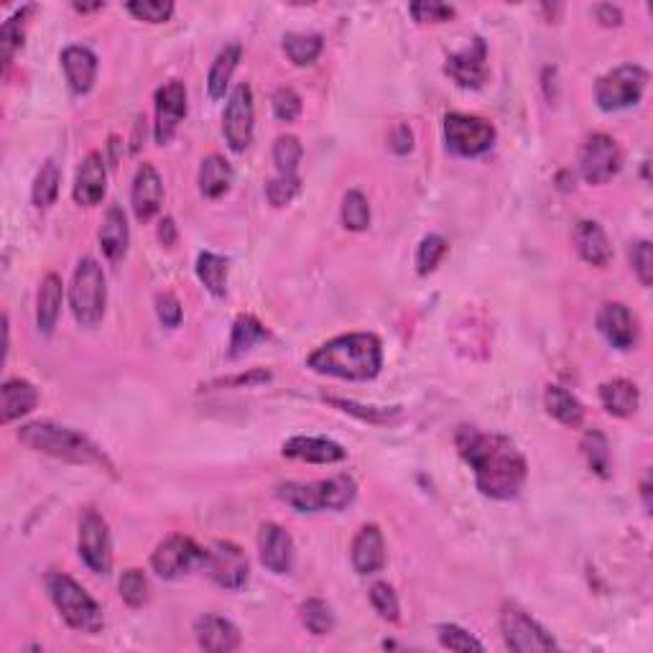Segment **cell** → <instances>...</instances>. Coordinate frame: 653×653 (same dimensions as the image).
Here are the masks:
<instances>
[{"label": "cell", "instance_id": "obj_1", "mask_svg": "<svg viewBox=\"0 0 653 653\" xmlns=\"http://www.w3.org/2000/svg\"><path fill=\"white\" fill-rule=\"evenodd\" d=\"M455 442L462 460L475 472L480 493L495 500H511L521 493L526 483V460L511 439L477 432L475 426H460Z\"/></svg>", "mask_w": 653, "mask_h": 653}, {"label": "cell", "instance_id": "obj_2", "mask_svg": "<svg viewBox=\"0 0 653 653\" xmlns=\"http://www.w3.org/2000/svg\"><path fill=\"white\" fill-rule=\"evenodd\" d=\"M307 365L322 375H335L345 381H370L381 373L383 347L370 332H353L330 340L309 355Z\"/></svg>", "mask_w": 653, "mask_h": 653}, {"label": "cell", "instance_id": "obj_3", "mask_svg": "<svg viewBox=\"0 0 653 653\" xmlns=\"http://www.w3.org/2000/svg\"><path fill=\"white\" fill-rule=\"evenodd\" d=\"M18 439L34 452H41V455L74 462V465H95L113 470L110 460L103 455V449L92 444L85 434L69 429V426L52 424V421H34V424L18 429Z\"/></svg>", "mask_w": 653, "mask_h": 653}, {"label": "cell", "instance_id": "obj_4", "mask_svg": "<svg viewBox=\"0 0 653 653\" xmlns=\"http://www.w3.org/2000/svg\"><path fill=\"white\" fill-rule=\"evenodd\" d=\"M276 495L299 513L342 511L355 500L358 485L353 477L337 475L330 480H317V483H284L279 485Z\"/></svg>", "mask_w": 653, "mask_h": 653}, {"label": "cell", "instance_id": "obj_5", "mask_svg": "<svg viewBox=\"0 0 653 653\" xmlns=\"http://www.w3.org/2000/svg\"><path fill=\"white\" fill-rule=\"evenodd\" d=\"M46 590L49 597L57 605L59 615L67 620L69 628L80 633H100L105 625L103 610L82 590L77 582L64 572H49L46 574Z\"/></svg>", "mask_w": 653, "mask_h": 653}, {"label": "cell", "instance_id": "obj_6", "mask_svg": "<svg viewBox=\"0 0 653 653\" xmlns=\"http://www.w3.org/2000/svg\"><path fill=\"white\" fill-rule=\"evenodd\" d=\"M108 286L105 273L95 258H82L74 271L72 289H69V307L80 327H95L105 314Z\"/></svg>", "mask_w": 653, "mask_h": 653}, {"label": "cell", "instance_id": "obj_7", "mask_svg": "<svg viewBox=\"0 0 653 653\" xmlns=\"http://www.w3.org/2000/svg\"><path fill=\"white\" fill-rule=\"evenodd\" d=\"M444 141L455 156L475 159L490 151L495 143V128L483 118L465 113H449L444 118Z\"/></svg>", "mask_w": 653, "mask_h": 653}, {"label": "cell", "instance_id": "obj_8", "mask_svg": "<svg viewBox=\"0 0 653 653\" xmlns=\"http://www.w3.org/2000/svg\"><path fill=\"white\" fill-rule=\"evenodd\" d=\"M648 72L638 64H623L613 69L605 77H600L595 85V100L602 110H623L636 105L646 90Z\"/></svg>", "mask_w": 653, "mask_h": 653}, {"label": "cell", "instance_id": "obj_9", "mask_svg": "<svg viewBox=\"0 0 653 653\" xmlns=\"http://www.w3.org/2000/svg\"><path fill=\"white\" fill-rule=\"evenodd\" d=\"M500 631H503L506 646L516 653H544L557 648V641L531 615H526L516 605H506L503 608V613H500Z\"/></svg>", "mask_w": 653, "mask_h": 653}, {"label": "cell", "instance_id": "obj_10", "mask_svg": "<svg viewBox=\"0 0 653 653\" xmlns=\"http://www.w3.org/2000/svg\"><path fill=\"white\" fill-rule=\"evenodd\" d=\"M205 549H199L189 536H169L156 546L154 557H151V567L164 580H177L182 574L192 572L197 564H205Z\"/></svg>", "mask_w": 653, "mask_h": 653}, {"label": "cell", "instance_id": "obj_11", "mask_svg": "<svg viewBox=\"0 0 653 653\" xmlns=\"http://www.w3.org/2000/svg\"><path fill=\"white\" fill-rule=\"evenodd\" d=\"M80 557L95 574H108L113 569L108 523L95 511H85L80 518Z\"/></svg>", "mask_w": 653, "mask_h": 653}, {"label": "cell", "instance_id": "obj_12", "mask_svg": "<svg viewBox=\"0 0 653 653\" xmlns=\"http://www.w3.org/2000/svg\"><path fill=\"white\" fill-rule=\"evenodd\" d=\"M205 569L212 582L225 590H240L248 582V557L233 541H217L205 554Z\"/></svg>", "mask_w": 653, "mask_h": 653}, {"label": "cell", "instance_id": "obj_13", "mask_svg": "<svg viewBox=\"0 0 653 653\" xmlns=\"http://www.w3.org/2000/svg\"><path fill=\"white\" fill-rule=\"evenodd\" d=\"M623 164V154H620L615 138L605 136V133H595L587 138L585 148H582L580 166L582 177L590 184H605L615 177Z\"/></svg>", "mask_w": 653, "mask_h": 653}, {"label": "cell", "instance_id": "obj_14", "mask_svg": "<svg viewBox=\"0 0 653 653\" xmlns=\"http://www.w3.org/2000/svg\"><path fill=\"white\" fill-rule=\"evenodd\" d=\"M222 131L235 154H243L253 141V90L248 85H238L225 105Z\"/></svg>", "mask_w": 653, "mask_h": 653}, {"label": "cell", "instance_id": "obj_15", "mask_svg": "<svg viewBox=\"0 0 653 653\" xmlns=\"http://www.w3.org/2000/svg\"><path fill=\"white\" fill-rule=\"evenodd\" d=\"M187 115V87L179 80L166 82L156 92V128L154 136L159 146H166L171 138L177 136L179 123Z\"/></svg>", "mask_w": 653, "mask_h": 653}, {"label": "cell", "instance_id": "obj_16", "mask_svg": "<svg viewBox=\"0 0 653 653\" xmlns=\"http://www.w3.org/2000/svg\"><path fill=\"white\" fill-rule=\"evenodd\" d=\"M444 72L460 87H467V90L483 87L485 80H488V46H485V41L477 36L462 52L452 54L447 59Z\"/></svg>", "mask_w": 653, "mask_h": 653}, {"label": "cell", "instance_id": "obj_17", "mask_svg": "<svg viewBox=\"0 0 653 653\" xmlns=\"http://www.w3.org/2000/svg\"><path fill=\"white\" fill-rule=\"evenodd\" d=\"M258 551L263 567L273 574H286L294 567V539L279 523H263L258 534Z\"/></svg>", "mask_w": 653, "mask_h": 653}, {"label": "cell", "instance_id": "obj_18", "mask_svg": "<svg viewBox=\"0 0 653 653\" xmlns=\"http://www.w3.org/2000/svg\"><path fill=\"white\" fill-rule=\"evenodd\" d=\"M105 189H108V171H105L103 156L92 151L82 159L80 169H77V179H74V202L82 207H95L103 202Z\"/></svg>", "mask_w": 653, "mask_h": 653}, {"label": "cell", "instance_id": "obj_19", "mask_svg": "<svg viewBox=\"0 0 653 653\" xmlns=\"http://www.w3.org/2000/svg\"><path fill=\"white\" fill-rule=\"evenodd\" d=\"M597 327L605 340L618 350H631L638 342V322L625 304H605L597 314Z\"/></svg>", "mask_w": 653, "mask_h": 653}, {"label": "cell", "instance_id": "obj_20", "mask_svg": "<svg viewBox=\"0 0 653 653\" xmlns=\"http://www.w3.org/2000/svg\"><path fill=\"white\" fill-rule=\"evenodd\" d=\"M161 202H164V184H161L159 171L151 164H141L131 189L133 215L141 222H148L161 210Z\"/></svg>", "mask_w": 653, "mask_h": 653}, {"label": "cell", "instance_id": "obj_21", "mask_svg": "<svg viewBox=\"0 0 653 653\" xmlns=\"http://www.w3.org/2000/svg\"><path fill=\"white\" fill-rule=\"evenodd\" d=\"M572 240L582 261L590 263V266L605 268L613 261V248H610L608 235H605V230H602L595 220L577 222V225H574Z\"/></svg>", "mask_w": 653, "mask_h": 653}, {"label": "cell", "instance_id": "obj_22", "mask_svg": "<svg viewBox=\"0 0 653 653\" xmlns=\"http://www.w3.org/2000/svg\"><path fill=\"white\" fill-rule=\"evenodd\" d=\"M284 457L301 462H312V465H335L347 457L345 449L332 439L322 437H291L289 442H284Z\"/></svg>", "mask_w": 653, "mask_h": 653}, {"label": "cell", "instance_id": "obj_23", "mask_svg": "<svg viewBox=\"0 0 653 653\" xmlns=\"http://www.w3.org/2000/svg\"><path fill=\"white\" fill-rule=\"evenodd\" d=\"M194 636L199 646L212 653H230L240 646L238 628L220 615H202L194 623Z\"/></svg>", "mask_w": 653, "mask_h": 653}, {"label": "cell", "instance_id": "obj_24", "mask_svg": "<svg viewBox=\"0 0 653 653\" xmlns=\"http://www.w3.org/2000/svg\"><path fill=\"white\" fill-rule=\"evenodd\" d=\"M62 67L67 74V82L77 95H85L92 90L97 77V57L87 46H67L62 52Z\"/></svg>", "mask_w": 653, "mask_h": 653}, {"label": "cell", "instance_id": "obj_25", "mask_svg": "<svg viewBox=\"0 0 653 653\" xmlns=\"http://www.w3.org/2000/svg\"><path fill=\"white\" fill-rule=\"evenodd\" d=\"M353 564L360 574H375L386 567V544L378 526H363L353 541Z\"/></svg>", "mask_w": 653, "mask_h": 653}, {"label": "cell", "instance_id": "obj_26", "mask_svg": "<svg viewBox=\"0 0 653 653\" xmlns=\"http://www.w3.org/2000/svg\"><path fill=\"white\" fill-rule=\"evenodd\" d=\"M36 401H39V393L29 381L11 378L0 388V419H3V424H11L21 416L31 414L36 409Z\"/></svg>", "mask_w": 653, "mask_h": 653}, {"label": "cell", "instance_id": "obj_27", "mask_svg": "<svg viewBox=\"0 0 653 653\" xmlns=\"http://www.w3.org/2000/svg\"><path fill=\"white\" fill-rule=\"evenodd\" d=\"M62 279L57 273H49L44 281H41L39 289V301H36V324H39L41 335H52L54 327L59 322V314H62Z\"/></svg>", "mask_w": 653, "mask_h": 653}, {"label": "cell", "instance_id": "obj_28", "mask_svg": "<svg viewBox=\"0 0 653 653\" xmlns=\"http://www.w3.org/2000/svg\"><path fill=\"white\" fill-rule=\"evenodd\" d=\"M600 401L608 414L618 416V419H628V416H633L638 411L641 393H638L636 383L625 381V378H615V381L600 386Z\"/></svg>", "mask_w": 653, "mask_h": 653}, {"label": "cell", "instance_id": "obj_29", "mask_svg": "<svg viewBox=\"0 0 653 653\" xmlns=\"http://www.w3.org/2000/svg\"><path fill=\"white\" fill-rule=\"evenodd\" d=\"M128 220H125V212L120 207H110L108 215H105L103 230H100V248H103L105 258L110 263H118L120 258L125 256L128 250Z\"/></svg>", "mask_w": 653, "mask_h": 653}, {"label": "cell", "instance_id": "obj_30", "mask_svg": "<svg viewBox=\"0 0 653 653\" xmlns=\"http://www.w3.org/2000/svg\"><path fill=\"white\" fill-rule=\"evenodd\" d=\"M544 406L559 424L569 426V429H577V426H582V421H585V409H582L580 401L559 386L546 388Z\"/></svg>", "mask_w": 653, "mask_h": 653}, {"label": "cell", "instance_id": "obj_31", "mask_svg": "<svg viewBox=\"0 0 653 653\" xmlns=\"http://www.w3.org/2000/svg\"><path fill=\"white\" fill-rule=\"evenodd\" d=\"M233 184V169L222 156H207L199 169V192L207 199H217Z\"/></svg>", "mask_w": 653, "mask_h": 653}, {"label": "cell", "instance_id": "obj_32", "mask_svg": "<svg viewBox=\"0 0 653 653\" xmlns=\"http://www.w3.org/2000/svg\"><path fill=\"white\" fill-rule=\"evenodd\" d=\"M240 54H243V49H240L238 44H228L220 54H217L215 62H212L210 77H207V90H210L212 100L225 97V90H228L235 69H238Z\"/></svg>", "mask_w": 653, "mask_h": 653}, {"label": "cell", "instance_id": "obj_33", "mask_svg": "<svg viewBox=\"0 0 653 653\" xmlns=\"http://www.w3.org/2000/svg\"><path fill=\"white\" fill-rule=\"evenodd\" d=\"M228 271V258L210 253V250H207V253H199L197 276L212 296H225V291H228Z\"/></svg>", "mask_w": 653, "mask_h": 653}, {"label": "cell", "instance_id": "obj_34", "mask_svg": "<svg viewBox=\"0 0 653 653\" xmlns=\"http://www.w3.org/2000/svg\"><path fill=\"white\" fill-rule=\"evenodd\" d=\"M582 452H585L590 470L602 480H608L610 470H613V460H610V444L605 434L597 432V429L587 432L585 439H582Z\"/></svg>", "mask_w": 653, "mask_h": 653}, {"label": "cell", "instance_id": "obj_35", "mask_svg": "<svg viewBox=\"0 0 653 653\" xmlns=\"http://www.w3.org/2000/svg\"><path fill=\"white\" fill-rule=\"evenodd\" d=\"M268 337L266 327L258 322L256 317H250V314H240L233 324V337H230V355L238 358L243 355L245 350L256 345V342H263Z\"/></svg>", "mask_w": 653, "mask_h": 653}, {"label": "cell", "instance_id": "obj_36", "mask_svg": "<svg viewBox=\"0 0 653 653\" xmlns=\"http://www.w3.org/2000/svg\"><path fill=\"white\" fill-rule=\"evenodd\" d=\"M322 36L317 34H289L284 39V52L296 67H309L322 54Z\"/></svg>", "mask_w": 653, "mask_h": 653}, {"label": "cell", "instance_id": "obj_37", "mask_svg": "<svg viewBox=\"0 0 653 653\" xmlns=\"http://www.w3.org/2000/svg\"><path fill=\"white\" fill-rule=\"evenodd\" d=\"M29 13H34V6H26L16 13L13 18H8L3 23V31H0V49H3V67H11L13 54L23 46V29H26V18Z\"/></svg>", "mask_w": 653, "mask_h": 653}, {"label": "cell", "instance_id": "obj_38", "mask_svg": "<svg viewBox=\"0 0 653 653\" xmlns=\"http://www.w3.org/2000/svg\"><path fill=\"white\" fill-rule=\"evenodd\" d=\"M59 182H62V174H59L57 164H54V161H46V164L39 169V174H36L34 189H31L34 205L41 207V210L54 205V199H57L59 194Z\"/></svg>", "mask_w": 653, "mask_h": 653}, {"label": "cell", "instance_id": "obj_39", "mask_svg": "<svg viewBox=\"0 0 653 653\" xmlns=\"http://www.w3.org/2000/svg\"><path fill=\"white\" fill-rule=\"evenodd\" d=\"M301 620L307 625V631L314 633V636H327V633L335 631V615H332V608L324 600H307L301 605Z\"/></svg>", "mask_w": 653, "mask_h": 653}, {"label": "cell", "instance_id": "obj_40", "mask_svg": "<svg viewBox=\"0 0 653 653\" xmlns=\"http://www.w3.org/2000/svg\"><path fill=\"white\" fill-rule=\"evenodd\" d=\"M342 225L353 233H363L370 225V205L363 192H347L342 199Z\"/></svg>", "mask_w": 653, "mask_h": 653}, {"label": "cell", "instance_id": "obj_41", "mask_svg": "<svg viewBox=\"0 0 653 653\" xmlns=\"http://www.w3.org/2000/svg\"><path fill=\"white\" fill-rule=\"evenodd\" d=\"M301 154L304 151H301V143L296 136H279L273 143V161H276V169L284 177H296Z\"/></svg>", "mask_w": 653, "mask_h": 653}, {"label": "cell", "instance_id": "obj_42", "mask_svg": "<svg viewBox=\"0 0 653 653\" xmlns=\"http://www.w3.org/2000/svg\"><path fill=\"white\" fill-rule=\"evenodd\" d=\"M120 597L131 608H143L148 602V580L141 569H128L120 577Z\"/></svg>", "mask_w": 653, "mask_h": 653}, {"label": "cell", "instance_id": "obj_43", "mask_svg": "<svg viewBox=\"0 0 653 653\" xmlns=\"http://www.w3.org/2000/svg\"><path fill=\"white\" fill-rule=\"evenodd\" d=\"M444 253H447V240L442 235H426L421 240L419 250H416V268H419L421 276L432 273L444 258Z\"/></svg>", "mask_w": 653, "mask_h": 653}, {"label": "cell", "instance_id": "obj_44", "mask_svg": "<svg viewBox=\"0 0 653 653\" xmlns=\"http://www.w3.org/2000/svg\"><path fill=\"white\" fill-rule=\"evenodd\" d=\"M370 602H373L375 613L381 615L383 620H388V623H398V618H401V605H398V597L391 585L378 582V585L370 587Z\"/></svg>", "mask_w": 653, "mask_h": 653}, {"label": "cell", "instance_id": "obj_45", "mask_svg": "<svg viewBox=\"0 0 653 653\" xmlns=\"http://www.w3.org/2000/svg\"><path fill=\"white\" fill-rule=\"evenodd\" d=\"M437 636H439V643H442L444 648H449V651H485V646L477 638H472L470 633L462 631L460 625H452V623H444L437 628Z\"/></svg>", "mask_w": 653, "mask_h": 653}, {"label": "cell", "instance_id": "obj_46", "mask_svg": "<svg viewBox=\"0 0 653 653\" xmlns=\"http://www.w3.org/2000/svg\"><path fill=\"white\" fill-rule=\"evenodd\" d=\"M128 13L138 18V21L146 23H164L169 21L171 13H174V3L171 0H136V3H128Z\"/></svg>", "mask_w": 653, "mask_h": 653}, {"label": "cell", "instance_id": "obj_47", "mask_svg": "<svg viewBox=\"0 0 653 653\" xmlns=\"http://www.w3.org/2000/svg\"><path fill=\"white\" fill-rule=\"evenodd\" d=\"M273 115L281 120V123H294L301 113V97L296 95L294 87H279L271 97Z\"/></svg>", "mask_w": 653, "mask_h": 653}, {"label": "cell", "instance_id": "obj_48", "mask_svg": "<svg viewBox=\"0 0 653 653\" xmlns=\"http://www.w3.org/2000/svg\"><path fill=\"white\" fill-rule=\"evenodd\" d=\"M299 189H301L299 177H284V174H279V177L271 179L266 187L268 202H271L273 207H286L291 199L299 194Z\"/></svg>", "mask_w": 653, "mask_h": 653}, {"label": "cell", "instance_id": "obj_49", "mask_svg": "<svg viewBox=\"0 0 653 653\" xmlns=\"http://www.w3.org/2000/svg\"><path fill=\"white\" fill-rule=\"evenodd\" d=\"M631 263L636 276L641 279L643 286H651L653 281V253H651V243L648 240H641L631 248Z\"/></svg>", "mask_w": 653, "mask_h": 653}, {"label": "cell", "instance_id": "obj_50", "mask_svg": "<svg viewBox=\"0 0 653 653\" xmlns=\"http://www.w3.org/2000/svg\"><path fill=\"white\" fill-rule=\"evenodd\" d=\"M409 11L419 23H444L455 16V8L444 3H414Z\"/></svg>", "mask_w": 653, "mask_h": 653}, {"label": "cell", "instance_id": "obj_51", "mask_svg": "<svg viewBox=\"0 0 653 653\" xmlns=\"http://www.w3.org/2000/svg\"><path fill=\"white\" fill-rule=\"evenodd\" d=\"M330 404L340 406L342 411H350V414L360 416V419H365V421H375V424H381V421H391L393 416L398 414L396 409L388 411V409H375V406H358V404H353V401H342V398H330Z\"/></svg>", "mask_w": 653, "mask_h": 653}, {"label": "cell", "instance_id": "obj_52", "mask_svg": "<svg viewBox=\"0 0 653 653\" xmlns=\"http://www.w3.org/2000/svg\"><path fill=\"white\" fill-rule=\"evenodd\" d=\"M156 314H159L164 327H179L182 322V304L174 294H159L156 296Z\"/></svg>", "mask_w": 653, "mask_h": 653}, {"label": "cell", "instance_id": "obj_53", "mask_svg": "<svg viewBox=\"0 0 653 653\" xmlns=\"http://www.w3.org/2000/svg\"><path fill=\"white\" fill-rule=\"evenodd\" d=\"M388 148H391L393 154L398 156H406L414 148V133H411V128L406 123H398L393 125L391 133H388Z\"/></svg>", "mask_w": 653, "mask_h": 653}, {"label": "cell", "instance_id": "obj_54", "mask_svg": "<svg viewBox=\"0 0 653 653\" xmlns=\"http://www.w3.org/2000/svg\"><path fill=\"white\" fill-rule=\"evenodd\" d=\"M592 13H595V18L602 23V26H620V23H623V11H620L618 6H610V3L595 6L592 8Z\"/></svg>", "mask_w": 653, "mask_h": 653}, {"label": "cell", "instance_id": "obj_55", "mask_svg": "<svg viewBox=\"0 0 653 653\" xmlns=\"http://www.w3.org/2000/svg\"><path fill=\"white\" fill-rule=\"evenodd\" d=\"M159 240L166 245V248H171V245H174V240H177V225H174V220H171V217H166V220L161 222Z\"/></svg>", "mask_w": 653, "mask_h": 653}, {"label": "cell", "instance_id": "obj_56", "mask_svg": "<svg viewBox=\"0 0 653 653\" xmlns=\"http://www.w3.org/2000/svg\"><path fill=\"white\" fill-rule=\"evenodd\" d=\"M641 490H643V503H646V508H651V498H648V495H651V483H648V477L643 480Z\"/></svg>", "mask_w": 653, "mask_h": 653}, {"label": "cell", "instance_id": "obj_57", "mask_svg": "<svg viewBox=\"0 0 653 653\" xmlns=\"http://www.w3.org/2000/svg\"><path fill=\"white\" fill-rule=\"evenodd\" d=\"M100 8H103V3H95V6H82V3H74V11H80V13L100 11Z\"/></svg>", "mask_w": 653, "mask_h": 653}]
</instances>
